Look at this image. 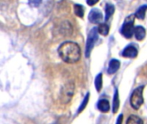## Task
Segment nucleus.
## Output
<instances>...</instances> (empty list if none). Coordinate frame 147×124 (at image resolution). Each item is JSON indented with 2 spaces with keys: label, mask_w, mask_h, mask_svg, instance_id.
<instances>
[{
  "label": "nucleus",
  "mask_w": 147,
  "mask_h": 124,
  "mask_svg": "<svg viewBox=\"0 0 147 124\" xmlns=\"http://www.w3.org/2000/svg\"><path fill=\"white\" fill-rule=\"evenodd\" d=\"M143 90H144V87L139 86L138 88L134 90V91L132 92V94L131 96L130 103H131V106L134 109H138L141 107V105L144 103Z\"/></svg>",
  "instance_id": "nucleus-3"
},
{
  "label": "nucleus",
  "mask_w": 147,
  "mask_h": 124,
  "mask_svg": "<svg viewBox=\"0 0 147 124\" xmlns=\"http://www.w3.org/2000/svg\"><path fill=\"white\" fill-rule=\"evenodd\" d=\"M114 13V6L113 5H107L106 6V17L105 20L107 21Z\"/></svg>",
  "instance_id": "nucleus-16"
},
{
  "label": "nucleus",
  "mask_w": 147,
  "mask_h": 124,
  "mask_svg": "<svg viewBox=\"0 0 147 124\" xmlns=\"http://www.w3.org/2000/svg\"><path fill=\"white\" fill-rule=\"evenodd\" d=\"M122 120H123V115H120L119 116V119H118V121H117V123H121Z\"/></svg>",
  "instance_id": "nucleus-22"
},
{
  "label": "nucleus",
  "mask_w": 147,
  "mask_h": 124,
  "mask_svg": "<svg viewBox=\"0 0 147 124\" xmlns=\"http://www.w3.org/2000/svg\"><path fill=\"white\" fill-rule=\"evenodd\" d=\"M74 93H75V84L73 82L66 83L60 91V102L64 104L68 103L71 101Z\"/></svg>",
  "instance_id": "nucleus-2"
},
{
  "label": "nucleus",
  "mask_w": 147,
  "mask_h": 124,
  "mask_svg": "<svg viewBox=\"0 0 147 124\" xmlns=\"http://www.w3.org/2000/svg\"><path fill=\"white\" fill-rule=\"evenodd\" d=\"M134 28V16H130L125 20V23L121 27L120 32L124 37L130 39L133 35Z\"/></svg>",
  "instance_id": "nucleus-4"
},
{
  "label": "nucleus",
  "mask_w": 147,
  "mask_h": 124,
  "mask_svg": "<svg viewBox=\"0 0 147 124\" xmlns=\"http://www.w3.org/2000/svg\"><path fill=\"white\" fill-rule=\"evenodd\" d=\"M147 11V5H142L141 7H139V9L136 11V13L134 14V17H137L138 19H144L145 17V12Z\"/></svg>",
  "instance_id": "nucleus-12"
},
{
  "label": "nucleus",
  "mask_w": 147,
  "mask_h": 124,
  "mask_svg": "<svg viewBox=\"0 0 147 124\" xmlns=\"http://www.w3.org/2000/svg\"><path fill=\"white\" fill-rule=\"evenodd\" d=\"M120 67V62L118 60V59H112L110 62H109V66H108V69H107V73L109 74H113L115 73L119 68Z\"/></svg>",
  "instance_id": "nucleus-9"
},
{
  "label": "nucleus",
  "mask_w": 147,
  "mask_h": 124,
  "mask_svg": "<svg viewBox=\"0 0 147 124\" xmlns=\"http://www.w3.org/2000/svg\"><path fill=\"white\" fill-rule=\"evenodd\" d=\"M58 53L61 59L66 63L73 64L79 61L82 51L79 45L73 41L63 42L58 48Z\"/></svg>",
  "instance_id": "nucleus-1"
},
{
  "label": "nucleus",
  "mask_w": 147,
  "mask_h": 124,
  "mask_svg": "<svg viewBox=\"0 0 147 124\" xmlns=\"http://www.w3.org/2000/svg\"><path fill=\"white\" fill-rule=\"evenodd\" d=\"M145 34H146L145 29L142 26H137L134 28L133 35H135V37L138 41H142L145 37Z\"/></svg>",
  "instance_id": "nucleus-10"
},
{
  "label": "nucleus",
  "mask_w": 147,
  "mask_h": 124,
  "mask_svg": "<svg viewBox=\"0 0 147 124\" xmlns=\"http://www.w3.org/2000/svg\"><path fill=\"white\" fill-rule=\"evenodd\" d=\"M98 2H99V0H87V4L90 6L95 5Z\"/></svg>",
  "instance_id": "nucleus-21"
},
{
  "label": "nucleus",
  "mask_w": 147,
  "mask_h": 124,
  "mask_svg": "<svg viewBox=\"0 0 147 124\" xmlns=\"http://www.w3.org/2000/svg\"><path fill=\"white\" fill-rule=\"evenodd\" d=\"M42 0H29V3L32 7H37L40 5Z\"/></svg>",
  "instance_id": "nucleus-20"
},
{
  "label": "nucleus",
  "mask_w": 147,
  "mask_h": 124,
  "mask_svg": "<svg viewBox=\"0 0 147 124\" xmlns=\"http://www.w3.org/2000/svg\"><path fill=\"white\" fill-rule=\"evenodd\" d=\"M59 32L61 35L68 36L71 35L73 33V27L72 24L68 21H64L59 25Z\"/></svg>",
  "instance_id": "nucleus-6"
},
{
  "label": "nucleus",
  "mask_w": 147,
  "mask_h": 124,
  "mask_svg": "<svg viewBox=\"0 0 147 124\" xmlns=\"http://www.w3.org/2000/svg\"><path fill=\"white\" fill-rule=\"evenodd\" d=\"M119 108V92L116 90L114 92V97H113V113H117Z\"/></svg>",
  "instance_id": "nucleus-13"
},
{
  "label": "nucleus",
  "mask_w": 147,
  "mask_h": 124,
  "mask_svg": "<svg viewBox=\"0 0 147 124\" xmlns=\"http://www.w3.org/2000/svg\"><path fill=\"white\" fill-rule=\"evenodd\" d=\"M97 31L99 34H100L104 36H107L109 33V27L107 23H100L99 25V27L97 28Z\"/></svg>",
  "instance_id": "nucleus-14"
},
{
  "label": "nucleus",
  "mask_w": 147,
  "mask_h": 124,
  "mask_svg": "<svg viewBox=\"0 0 147 124\" xmlns=\"http://www.w3.org/2000/svg\"><path fill=\"white\" fill-rule=\"evenodd\" d=\"M143 122H144L143 120H141L138 116H136V115H130L128 117L127 121H126L127 124H131V123H140V124H142Z\"/></svg>",
  "instance_id": "nucleus-17"
},
{
  "label": "nucleus",
  "mask_w": 147,
  "mask_h": 124,
  "mask_svg": "<svg viewBox=\"0 0 147 124\" xmlns=\"http://www.w3.org/2000/svg\"><path fill=\"white\" fill-rule=\"evenodd\" d=\"M74 11H75V14L77 17H79L81 18H82L84 17V8H83L82 5H76L75 7H74Z\"/></svg>",
  "instance_id": "nucleus-15"
},
{
  "label": "nucleus",
  "mask_w": 147,
  "mask_h": 124,
  "mask_svg": "<svg viewBox=\"0 0 147 124\" xmlns=\"http://www.w3.org/2000/svg\"><path fill=\"white\" fill-rule=\"evenodd\" d=\"M88 100H89V93H88V94L86 95V97H85V98H84L82 103L81 104V106H80V108H79V110H78L79 113L82 112V111L86 108V106H87V104H88Z\"/></svg>",
  "instance_id": "nucleus-19"
},
{
  "label": "nucleus",
  "mask_w": 147,
  "mask_h": 124,
  "mask_svg": "<svg viewBox=\"0 0 147 124\" xmlns=\"http://www.w3.org/2000/svg\"><path fill=\"white\" fill-rule=\"evenodd\" d=\"M95 88L97 91H100L102 88V74L101 73L98 74L95 79Z\"/></svg>",
  "instance_id": "nucleus-18"
},
{
  "label": "nucleus",
  "mask_w": 147,
  "mask_h": 124,
  "mask_svg": "<svg viewBox=\"0 0 147 124\" xmlns=\"http://www.w3.org/2000/svg\"><path fill=\"white\" fill-rule=\"evenodd\" d=\"M138 55V50L136 49V47H132V46H128L126 47L124 51L122 52V56L125 58H136Z\"/></svg>",
  "instance_id": "nucleus-8"
},
{
  "label": "nucleus",
  "mask_w": 147,
  "mask_h": 124,
  "mask_svg": "<svg viewBox=\"0 0 147 124\" xmlns=\"http://www.w3.org/2000/svg\"><path fill=\"white\" fill-rule=\"evenodd\" d=\"M98 40V31L96 28H94L88 35V40H87V45H86V57H89L91 51L95 44V42Z\"/></svg>",
  "instance_id": "nucleus-5"
},
{
  "label": "nucleus",
  "mask_w": 147,
  "mask_h": 124,
  "mask_svg": "<svg viewBox=\"0 0 147 124\" xmlns=\"http://www.w3.org/2000/svg\"><path fill=\"white\" fill-rule=\"evenodd\" d=\"M103 18L102 13L100 10L98 9H94L90 11L89 16H88V19L92 23H100L101 22Z\"/></svg>",
  "instance_id": "nucleus-7"
},
{
  "label": "nucleus",
  "mask_w": 147,
  "mask_h": 124,
  "mask_svg": "<svg viewBox=\"0 0 147 124\" xmlns=\"http://www.w3.org/2000/svg\"><path fill=\"white\" fill-rule=\"evenodd\" d=\"M98 109L103 113H107L110 109V104L109 102L106 99H101L98 103Z\"/></svg>",
  "instance_id": "nucleus-11"
}]
</instances>
